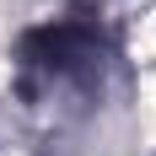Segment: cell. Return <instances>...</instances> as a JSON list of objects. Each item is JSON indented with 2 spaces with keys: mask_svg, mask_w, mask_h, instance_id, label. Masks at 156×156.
<instances>
[{
  "mask_svg": "<svg viewBox=\"0 0 156 156\" xmlns=\"http://www.w3.org/2000/svg\"><path fill=\"white\" fill-rule=\"evenodd\" d=\"M140 129H145V145H156V76L140 81Z\"/></svg>",
  "mask_w": 156,
  "mask_h": 156,
  "instance_id": "6da1fadb",
  "label": "cell"
},
{
  "mask_svg": "<svg viewBox=\"0 0 156 156\" xmlns=\"http://www.w3.org/2000/svg\"><path fill=\"white\" fill-rule=\"evenodd\" d=\"M135 59H156V11H145L135 27Z\"/></svg>",
  "mask_w": 156,
  "mask_h": 156,
  "instance_id": "7a4b0ae2",
  "label": "cell"
}]
</instances>
